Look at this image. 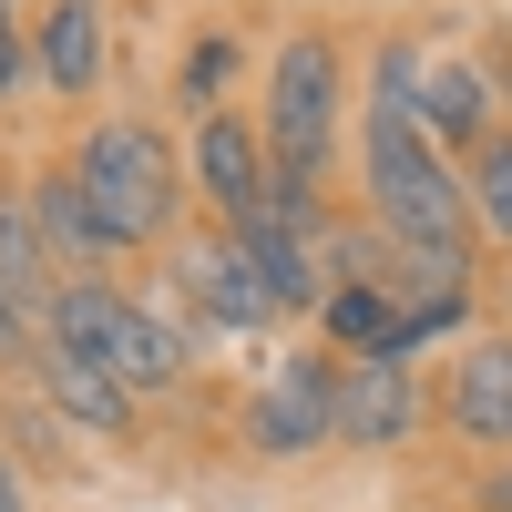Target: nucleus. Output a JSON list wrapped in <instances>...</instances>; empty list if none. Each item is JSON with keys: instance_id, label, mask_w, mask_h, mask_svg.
I'll return each mask as SVG.
<instances>
[{"instance_id": "5", "label": "nucleus", "mask_w": 512, "mask_h": 512, "mask_svg": "<svg viewBox=\"0 0 512 512\" xmlns=\"http://www.w3.org/2000/svg\"><path fill=\"white\" fill-rule=\"evenodd\" d=\"M338 379H349L338 349L277 359V369L246 390V420H236L246 451H256V461H308V451H328V441H338Z\"/></svg>"}, {"instance_id": "9", "label": "nucleus", "mask_w": 512, "mask_h": 512, "mask_svg": "<svg viewBox=\"0 0 512 512\" xmlns=\"http://www.w3.org/2000/svg\"><path fill=\"white\" fill-rule=\"evenodd\" d=\"M410 113H420V134H431L441 154L472 164V154L502 134V82H492V62H482V52H420Z\"/></svg>"}, {"instance_id": "16", "label": "nucleus", "mask_w": 512, "mask_h": 512, "mask_svg": "<svg viewBox=\"0 0 512 512\" xmlns=\"http://www.w3.org/2000/svg\"><path fill=\"white\" fill-rule=\"evenodd\" d=\"M226 82H236V31H195V52H185V103L216 113Z\"/></svg>"}, {"instance_id": "19", "label": "nucleus", "mask_w": 512, "mask_h": 512, "mask_svg": "<svg viewBox=\"0 0 512 512\" xmlns=\"http://www.w3.org/2000/svg\"><path fill=\"white\" fill-rule=\"evenodd\" d=\"M0 512H31V482H21V461L0 451Z\"/></svg>"}, {"instance_id": "11", "label": "nucleus", "mask_w": 512, "mask_h": 512, "mask_svg": "<svg viewBox=\"0 0 512 512\" xmlns=\"http://www.w3.org/2000/svg\"><path fill=\"white\" fill-rule=\"evenodd\" d=\"M103 0H41L31 11V82H52L62 103H82L103 82Z\"/></svg>"}, {"instance_id": "1", "label": "nucleus", "mask_w": 512, "mask_h": 512, "mask_svg": "<svg viewBox=\"0 0 512 512\" xmlns=\"http://www.w3.org/2000/svg\"><path fill=\"white\" fill-rule=\"evenodd\" d=\"M359 195H369V226L400 246V287L410 297L472 287V185L420 134V113L390 103V93L359 103Z\"/></svg>"}, {"instance_id": "15", "label": "nucleus", "mask_w": 512, "mask_h": 512, "mask_svg": "<svg viewBox=\"0 0 512 512\" xmlns=\"http://www.w3.org/2000/svg\"><path fill=\"white\" fill-rule=\"evenodd\" d=\"M461 185H472V226L512 246V123H502V134H492L472 164H461Z\"/></svg>"}, {"instance_id": "12", "label": "nucleus", "mask_w": 512, "mask_h": 512, "mask_svg": "<svg viewBox=\"0 0 512 512\" xmlns=\"http://www.w3.org/2000/svg\"><path fill=\"white\" fill-rule=\"evenodd\" d=\"M31 400L52 410V420H72V431H93V441H123V431H134V390H123L113 369L72 359V349H41V359H31Z\"/></svg>"}, {"instance_id": "17", "label": "nucleus", "mask_w": 512, "mask_h": 512, "mask_svg": "<svg viewBox=\"0 0 512 512\" xmlns=\"http://www.w3.org/2000/svg\"><path fill=\"white\" fill-rule=\"evenodd\" d=\"M21 82H31V21L11 11V0H0V103H11Z\"/></svg>"}, {"instance_id": "3", "label": "nucleus", "mask_w": 512, "mask_h": 512, "mask_svg": "<svg viewBox=\"0 0 512 512\" xmlns=\"http://www.w3.org/2000/svg\"><path fill=\"white\" fill-rule=\"evenodd\" d=\"M338 123H349V62H338V31H287L277 62H267V93H256L267 164H277L287 185H328Z\"/></svg>"}, {"instance_id": "20", "label": "nucleus", "mask_w": 512, "mask_h": 512, "mask_svg": "<svg viewBox=\"0 0 512 512\" xmlns=\"http://www.w3.org/2000/svg\"><path fill=\"white\" fill-rule=\"evenodd\" d=\"M482 512H512V472H492V482H482Z\"/></svg>"}, {"instance_id": "21", "label": "nucleus", "mask_w": 512, "mask_h": 512, "mask_svg": "<svg viewBox=\"0 0 512 512\" xmlns=\"http://www.w3.org/2000/svg\"><path fill=\"white\" fill-rule=\"evenodd\" d=\"M492 82H502V113H512V62H502V72H492Z\"/></svg>"}, {"instance_id": "14", "label": "nucleus", "mask_w": 512, "mask_h": 512, "mask_svg": "<svg viewBox=\"0 0 512 512\" xmlns=\"http://www.w3.org/2000/svg\"><path fill=\"white\" fill-rule=\"evenodd\" d=\"M31 205H41V236H52L62 277H103L113 256H123V246L103 236V216H93V195L72 185V164H62V175H41V185H31Z\"/></svg>"}, {"instance_id": "6", "label": "nucleus", "mask_w": 512, "mask_h": 512, "mask_svg": "<svg viewBox=\"0 0 512 512\" xmlns=\"http://www.w3.org/2000/svg\"><path fill=\"white\" fill-rule=\"evenodd\" d=\"M441 420V379H420L410 349H369L349 359V379H338V441L349 451H400Z\"/></svg>"}, {"instance_id": "7", "label": "nucleus", "mask_w": 512, "mask_h": 512, "mask_svg": "<svg viewBox=\"0 0 512 512\" xmlns=\"http://www.w3.org/2000/svg\"><path fill=\"white\" fill-rule=\"evenodd\" d=\"M185 185L216 205V226H246L256 205H267L277 164H267V134H256V113H195L185 123Z\"/></svg>"}, {"instance_id": "4", "label": "nucleus", "mask_w": 512, "mask_h": 512, "mask_svg": "<svg viewBox=\"0 0 512 512\" xmlns=\"http://www.w3.org/2000/svg\"><path fill=\"white\" fill-rule=\"evenodd\" d=\"M41 349H72V359L113 369L134 400H154V390L185 379V338L154 308H134V287H113V277H72L52 297V318H41Z\"/></svg>"}, {"instance_id": "18", "label": "nucleus", "mask_w": 512, "mask_h": 512, "mask_svg": "<svg viewBox=\"0 0 512 512\" xmlns=\"http://www.w3.org/2000/svg\"><path fill=\"white\" fill-rule=\"evenodd\" d=\"M11 359H21V369L41 359V318L21 308V297H11V287H0V369H11Z\"/></svg>"}, {"instance_id": "13", "label": "nucleus", "mask_w": 512, "mask_h": 512, "mask_svg": "<svg viewBox=\"0 0 512 512\" xmlns=\"http://www.w3.org/2000/svg\"><path fill=\"white\" fill-rule=\"evenodd\" d=\"M0 287H11L31 318H52V297L72 287V277H62V256H52V236H41L31 185H11V195H0Z\"/></svg>"}, {"instance_id": "2", "label": "nucleus", "mask_w": 512, "mask_h": 512, "mask_svg": "<svg viewBox=\"0 0 512 512\" xmlns=\"http://www.w3.org/2000/svg\"><path fill=\"white\" fill-rule=\"evenodd\" d=\"M72 185L93 195V216H103V236L113 246H164L175 236V216H185V154H175V134H154V123H93L82 134V154H72Z\"/></svg>"}, {"instance_id": "8", "label": "nucleus", "mask_w": 512, "mask_h": 512, "mask_svg": "<svg viewBox=\"0 0 512 512\" xmlns=\"http://www.w3.org/2000/svg\"><path fill=\"white\" fill-rule=\"evenodd\" d=\"M175 287H185V308L216 328V338H256V328H277L287 308H277V287H267V267L216 226V236H195V246H175Z\"/></svg>"}, {"instance_id": "10", "label": "nucleus", "mask_w": 512, "mask_h": 512, "mask_svg": "<svg viewBox=\"0 0 512 512\" xmlns=\"http://www.w3.org/2000/svg\"><path fill=\"white\" fill-rule=\"evenodd\" d=\"M441 431L472 451H512V338H472L441 369Z\"/></svg>"}]
</instances>
